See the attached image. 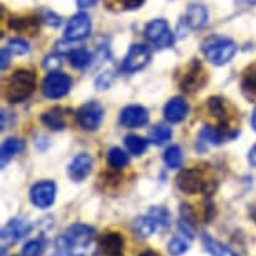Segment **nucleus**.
<instances>
[{"label": "nucleus", "mask_w": 256, "mask_h": 256, "mask_svg": "<svg viewBox=\"0 0 256 256\" xmlns=\"http://www.w3.org/2000/svg\"><path fill=\"white\" fill-rule=\"evenodd\" d=\"M57 248L67 256H98L96 231L88 224L76 223L57 240Z\"/></svg>", "instance_id": "obj_1"}, {"label": "nucleus", "mask_w": 256, "mask_h": 256, "mask_svg": "<svg viewBox=\"0 0 256 256\" xmlns=\"http://www.w3.org/2000/svg\"><path fill=\"white\" fill-rule=\"evenodd\" d=\"M202 54L211 64L214 66H224L233 59L238 47H236L234 40L223 36H211L202 40L201 44Z\"/></svg>", "instance_id": "obj_2"}, {"label": "nucleus", "mask_w": 256, "mask_h": 256, "mask_svg": "<svg viewBox=\"0 0 256 256\" xmlns=\"http://www.w3.org/2000/svg\"><path fill=\"white\" fill-rule=\"evenodd\" d=\"M36 89V72L30 69H18L8 77L6 84V99L8 102H22Z\"/></svg>", "instance_id": "obj_3"}, {"label": "nucleus", "mask_w": 256, "mask_h": 256, "mask_svg": "<svg viewBox=\"0 0 256 256\" xmlns=\"http://www.w3.org/2000/svg\"><path fill=\"white\" fill-rule=\"evenodd\" d=\"M169 224H171V214H169V211L162 206H154L148 211V214L139 216L134 221L132 230L139 238H149L156 231H164Z\"/></svg>", "instance_id": "obj_4"}, {"label": "nucleus", "mask_w": 256, "mask_h": 256, "mask_svg": "<svg viewBox=\"0 0 256 256\" xmlns=\"http://www.w3.org/2000/svg\"><path fill=\"white\" fill-rule=\"evenodd\" d=\"M176 184L186 194H198V192L210 194L212 191L211 184H214V181L211 180V176L208 174L204 169L194 166L181 171L180 176L176 178Z\"/></svg>", "instance_id": "obj_5"}, {"label": "nucleus", "mask_w": 256, "mask_h": 256, "mask_svg": "<svg viewBox=\"0 0 256 256\" xmlns=\"http://www.w3.org/2000/svg\"><path fill=\"white\" fill-rule=\"evenodd\" d=\"M144 36L148 42L156 49H169L174 44V32L171 30L169 24L164 18H156L151 20L144 28Z\"/></svg>", "instance_id": "obj_6"}, {"label": "nucleus", "mask_w": 256, "mask_h": 256, "mask_svg": "<svg viewBox=\"0 0 256 256\" xmlns=\"http://www.w3.org/2000/svg\"><path fill=\"white\" fill-rule=\"evenodd\" d=\"M72 88V79L62 72H50L42 82V94L47 99H60L67 96Z\"/></svg>", "instance_id": "obj_7"}, {"label": "nucleus", "mask_w": 256, "mask_h": 256, "mask_svg": "<svg viewBox=\"0 0 256 256\" xmlns=\"http://www.w3.org/2000/svg\"><path fill=\"white\" fill-rule=\"evenodd\" d=\"M104 119V108L98 100H89L77 110V122L84 131H96L99 129Z\"/></svg>", "instance_id": "obj_8"}, {"label": "nucleus", "mask_w": 256, "mask_h": 256, "mask_svg": "<svg viewBox=\"0 0 256 256\" xmlns=\"http://www.w3.org/2000/svg\"><path fill=\"white\" fill-rule=\"evenodd\" d=\"M149 60H151V50H149V47L144 44H134L128 50V54H126L122 66H120V70L126 72V74H134V72L144 69Z\"/></svg>", "instance_id": "obj_9"}, {"label": "nucleus", "mask_w": 256, "mask_h": 256, "mask_svg": "<svg viewBox=\"0 0 256 256\" xmlns=\"http://www.w3.org/2000/svg\"><path fill=\"white\" fill-rule=\"evenodd\" d=\"M90 30H92L90 17L86 12H79L70 17V20L64 30V38L69 42L84 40V38H88L90 36Z\"/></svg>", "instance_id": "obj_10"}, {"label": "nucleus", "mask_w": 256, "mask_h": 256, "mask_svg": "<svg viewBox=\"0 0 256 256\" xmlns=\"http://www.w3.org/2000/svg\"><path fill=\"white\" fill-rule=\"evenodd\" d=\"M32 224L24 218H12L2 230V253H6V248L8 244H16L26 236L30 234Z\"/></svg>", "instance_id": "obj_11"}, {"label": "nucleus", "mask_w": 256, "mask_h": 256, "mask_svg": "<svg viewBox=\"0 0 256 256\" xmlns=\"http://www.w3.org/2000/svg\"><path fill=\"white\" fill-rule=\"evenodd\" d=\"M56 194H57V188L52 181H40L36 182L30 188V192H28V198H30V202L38 210H47L54 204L56 201Z\"/></svg>", "instance_id": "obj_12"}, {"label": "nucleus", "mask_w": 256, "mask_h": 256, "mask_svg": "<svg viewBox=\"0 0 256 256\" xmlns=\"http://www.w3.org/2000/svg\"><path fill=\"white\" fill-rule=\"evenodd\" d=\"M92 158L89 154H77V156L69 162L67 174L74 182H80L92 172Z\"/></svg>", "instance_id": "obj_13"}, {"label": "nucleus", "mask_w": 256, "mask_h": 256, "mask_svg": "<svg viewBox=\"0 0 256 256\" xmlns=\"http://www.w3.org/2000/svg\"><path fill=\"white\" fill-rule=\"evenodd\" d=\"M149 122V112L142 106H128L120 112V124L124 128H142Z\"/></svg>", "instance_id": "obj_14"}, {"label": "nucleus", "mask_w": 256, "mask_h": 256, "mask_svg": "<svg viewBox=\"0 0 256 256\" xmlns=\"http://www.w3.org/2000/svg\"><path fill=\"white\" fill-rule=\"evenodd\" d=\"M204 82H206V72L200 62L194 60L184 74V79L181 82V89L186 90V92H194V90L201 89V86Z\"/></svg>", "instance_id": "obj_15"}, {"label": "nucleus", "mask_w": 256, "mask_h": 256, "mask_svg": "<svg viewBox=\"0 0 256 256\" xmlns=\"http://www.w3.org/2000/svg\"><path fill=\"white\" fill-rule=\"evenodd\" d=\"M188 112H190V106L182 98H172L169 99L166 106H164V118L172 124H178L186 119Z\"/></svg>", "instance_id": "obj_16"}, {"label": "nucleus", "mask_w": 256, "mask_h": 256, "mask_svg": "<svg viewBox=\"0 0 256 256\" xmlns=\"http://www.w3.org/2000/svg\"><path fill=\"white\" fill-rule=\"evenodd\" d=\"M100 251L104 256H124V238L120 233H108L100 240Z\"/></svg>", "instance_id": "obj_17"}, {"label": "nucleus", "mask_w": 256, "mask_h": 256, "mask_svg": "<svg viewBox=\"0 0 256 256\" xmlns=\"http://www.w3.org/2000/svg\"><path fill=\"white\" fill-rule=\"evenodd\" d=\"M184 22L190 26V28H202L208 24V10L204 6L200 4H192L188 7L184 14Z\"/></svg>", "instance_id": "obj_18"}, {"label": "nucleus", "mask_w": 256, "mask_h": 256, "mask_svg": "<svg viewBox=\"0 0 256 256\" xmlns=\"http://www.w3.org/2000/svg\"><path fill=\"white\" fill-rule=\"evenodd\" d=\"M24 149H26V144L24 141L17 138H8L4 141L2 144V151H0V158H2V168H6L8 162L12 161L17 154H20Z\"/></svg>", "instance_id": "obj_19"}, {"label": "nucleus", "mask_w": 256, "mask_h": 256, "mask_svg": "<svg viewBox=\"0 0 256 256\" xmlns=\"http://www.w3.org/2000/svg\"><path fill=\"white\" fill-rule=\"evenodd\" d=\"M42 122H44L47 128L52 129V131H62L66 129V112L62 108H54L50 110H46L42 114Z\"/></svg>", "instance_id": "obj_20"}, {"label": "nucleus", "mask_w": 256, "mask_h": 256, "mask_svg": "<svg viewBox=\"0 0 256 256\" xmlns=\"http://www.w3.org/2000/svg\"><path fill=\"white\" fill-rule=\"evenodd\" d=\"M208 110H210V114L214 118L221 126H226L228 124V119H230V116H228V109H226V102L223 99H220V98H210L208 99Z\"/></svg>", "instance_id": "obj_21"}, {"label": "nucleus", "mask_w": 256, "mask_h": 256, "mask_svg": "<svg viewBox=\"0 0 256 256\" xmlns=\"http://www.w3.org/2000/svg\"><path fill=\"white\" fill-rule=\"evenodd\" d=\"M201 241H202V246H204V250L211 256H234V253L228 248V246L223 244L218 240L211 238L210 234H202Z\"/></svg>", "instance_id": "obj_22"}, {"label": "nucleus", "mask_w": 256, "mask_h": 256, "mask_svg": "<svg viewBox=\"0 0 256 256\" xmlns=\"http://www.w3.org/2000/svg\"><path fill=\"white\" fill-rule=\"evenodd\" d=\"M124 144H126V149H128L129 154L141 156L149 146V139H144L141 136H136V134H131V136H126Z\"/></svg>", "instance_id": "obj_23"}, {"label": "nucleus", "mask_w": 256, "mask_h": 256, "mask_svg": "<svg viewBox=\"0 0 256 256\" xmlns=\"http://www.w3.org/2000/svg\"><path fill=\"white\" fill-rule=\"evenodd\" d=\"M171 136H172L171 128H168L164 124H158L149 132V142H152L154 146H164L171 139Z\"/></svg>", "instance_id": "obj_24"}, {"label": "nucleus", "mask_w": 256, "mask_h": 256, "mask_svg": "<svg viewBox=\"0 0 256 256\" xmlns=\"http://www.w3.org/2000/svg\"><path fill=\"white\" fill-rule=\"evenodd\" d=\"M108 162L116 171H120L129 164V154L122 151L120 148H112L108 154Z\"/></svg>", "instance_id": "obj_25"}, {"label": "nucleus", "mask_w": 256, "mask_h": 256, "mask_svg": "<svg viewBox=\"0 0 256 256\" xmlns=\"http://www.w3.org/2000/svg\"><path fill=\"white\" fill-rule=\"evenodd\" d=\"M69 60L74 69H86L92 62V54L86 49H76L74 52L69 54Z\"/></svg>", "instance_id": "obj_26"}, {"label": "nucleus", "mask_w": 256, "mask_h": 256, "mask_svg": "<svg viewBox=\"0 0 256 256\" xmlns=\"http://www.w3.org/2000/svg\"><path fill=\"white\" fill-rule=\"evenodd\" d=\"M190 238L184 234H181L180 236H174L171 241L168 243V251H169V254L171 256H181V254H184L188 250H190Z\"/></svg>", "instance_id": "obj_27"}, {"label": "nucleus", "mask_w": 256, "mask_h": 256, "mask_svg": "<svg viewBox=\"0 0 256 256\" xmlns=\"http://www.w3.org/2000/svg\"><path fill=\"white\" fill-rule=\"evenodd\" d=\"M164 162H166V166L171 168V169H180L182 166V151H181V148L176 146V144L169 146L166 149V152H164Z\"/></svg>", "instance_id": "obj_28"}, {"label": "nucleus", "mask_w": 256, "mask_h": 256, "mask_svg": "<svg viewBox=\"0 0 256 256\" xmlns=\"http://www.w3.org/2000/svg\"><path fill=\"white\" fill-rule=\"evenodd\" d=\"M8 27L16 28V30H26V32H36V28L38 27V22L36 18H17V17H12L8 18Z\"/></svg>", "instance_id": "obj_29"}, {"label": "nucleus", "mask_w": 256, "mask_h": 256, "mask_svg": "<svg viewBox=\"0 0 256 256\" xmlns=\"http://www.w3.org/2000/svg\"><path fill=\"white\" fill-rule=\"evenodd\" d=\"M44 248H46V241L42 238L30 240L24 244L22 256H40L42 253H44Z\"/></svg>", "instance_id": "obj_30"}, {"label": "nucleus", "mask_w": 256, "mask_h": 256, "mask_svg": "<svg viewBox=\"0 0 256 256\" xmlns=\"http://www.w3.org/2000/svg\"><path fill=\"white\" fill-rule=\"evenodd\" d=\"M7 49L16 56H26L28 54V50H30V46H28V42L24 40V38H10L7 44Z\"/></svg>", "instance_id": "obj_31"}, {"label": "nucleus", "mask_w": 256, "mask_h": 256, "mask_svg": "<svg viewBox=\"0 0 256 256\" xmlns=\"http://www.w3.org/2000/svg\"><path fill=\"white\" fill-rule=\"evenodd\" d=\"M243 89H244V92H251V96H256V66H251L250 69L244 72Z\"/></svg>", "instance_id": "obj_32"}, {"label": "nucleus", "mask_w": 256, "mask_h": 256, "mask_svg": "<svg viewBox=\"0 0 256 256\" xmlns=\"http://www.w3.org/2000/svg\"><path fill=\"white\" fill-rule=\"evenodd\" d=\"M110 82H112V72L106 70V72H102V74L98 77V79H96V88H98L99 90H104V89L109 88Z\"/></svg>", "instance_id": "obj_33"}, {"label": "nucleus", "mask_w": 256, "mask_h": 256, "mask_svg": "<svg viewBox=\"0 0 256 256\" xmlns=\"http://www.w3.org/2000/svg\"><path fill=\"white\" fill-rule=\"evenodd\" d=\"M62 57L60 56H56V54H52V56H47L46 59H44V67L47 70H50V72H54L56 69H59L60 64H62Z\"/></svg>", "instance_id": "obj_34"}, {"label": "nucleus", "mask_w": 256, "mask_h": 256, "mask_svg": "<svg viewBox=\"0 0 256 256\" xmlns=\"http://www.w3.org/2000/svg\"><path fill=\"white\" fill-rule=\"evenodd\" d=\"M44 20H46V24H49V26H52V27H59L60 26V17L56 16L54 12H46Z\"/></svg>", "instance_id": "obj_35"}, {"label": "nucleus", "mask_w": 256, "mask_h": 256, "mask_svg": "<svg viewBox=\"0 0 256 256\" xmlns=\"http://www.w3.org/2000/svg\"><path fill=\"white\" fill-rule=\"evenodd\" d=\"M120 4H122L124 8H128V10H134V8H139L144 4V0H119Z\"/></svg>", "instance_id": "obj_36"}, {"label": "nucleus", "mask_w": 256, "mask_h": 256, "mask_svg": "<svg viewBox=\"0 0 256 256\" xmlns=\"http://www.w3.org/2000/svg\"><path fill=\"white\" fill-rule=\"evenodd\" d=\"M10 54L12 52L8 49H2V70H6L8 67V60H10Z\"/></svg>", "instance_id": "obj_37"}, {"label": "nucleus", "mask_w": 256, "mask_h": 256, "mask_svg": "<svg viewBox=\"0 0 256 256\" xmlns=\"http://www.w3.org/2000/svg\"><path fill=\"white\" fill-rule=\"evenodd\" d=\"M76 4H77V7H80V8H89L96 6L98 0H76Z\"/></svg>", "instance_id": "obj_38"}, {"label": "nucleus", "mask_w": 256, "mask_h": 256, "mask_svg": "<svg viewBox=\"0 0 256 256\" xmlns=\"http://www.w3.org/2000/svg\"><path fill=\"white\" fill-rule=\"evenodd\" d=\"M248 162L251 164V166L256 168V144L250 149V152H248Z\"/></svg>", "instance_id": "obj_39"}, {"label": "nucleus", "mask_w": 256, "mask_h": 256, "mask_svg": "<svg viewBox=\"0 0 256 256\" xmlns=\"http://www.w3.org/2000/svg\"><path fill=\"white\" fill-rule=\"evenodd\" d=\"M251 126H253V129L256 131V109L253 110V114H251Z\"/></svg>", "instance_id": "obj_40"}, {"label": "nucleus", "mask_w": 256, "mask_h": 256, "mask_svg": "<svg viewBox=\"0 0 256 256\" xmlns=\"http://www.w3.org/2000/svg\"><path fill=\"white\" fill-rule=\"evenodd\" d=\"M139 256H159V254L154 253V251H144V253H141Z\"/></svg>", "instance_id": "obj_41"}, {"label": "nucleus", "mask_w": 256, "mask_h": 256, "mask_svg": "<svg viewBox=\"0 0 256 256\" xmlns=\"http://www.w3.org/2000/svg\"><path fill=\"white\" fill-rule=\"evenodd\" d=\"M244 6H256V0H241Z\"/></svg>", "instance_id": "obj_42"}, {"label": "nucleus", "mask_w": 256, "mask_h": 256, "mask_svg": "<svg viewBox=\"0 0 256 256\" xmlns=\"http://www.w3.org/2000/svg\"><path fill=\"white\" fill-rule=\"evenodd\" d=\"M251 218L256 221V208H253V210H251Z\"/></svg>", "instance_id": "obj_43"}]
</instances>
